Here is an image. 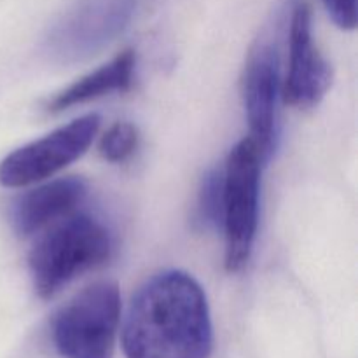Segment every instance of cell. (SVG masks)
I'll return each mask as SVG.
<instances>
[{
    "instance_id": "cell-7",
    "label": "cell",
    "mask_w": 358,
    "mask_h": 358,
    "mask_svg": "<svg viewBox=\"0 0 358 358\" xmlns=\"http://www.w3.org/2000/svg\"><path fill=\"white\" fill-rule=\"evenodd\" d=\"M332 84V69L320 55L311 34V9L299 3L290 21V63L283 86V100L297 108L320 103Z\"/></svg>"
},
{
    "instance_id": "cell-6",
    "label": "cell",
    "mask_w": 358,
    "mask_h": 358,
    "mask_svg": "<svg viewBox=\"0 0 358 358\" xmlns=\"http://www.w3.org/2000/svg\"><path fill=\"white\" fill-rule=\"evenodd\" d=\"M135 6L136 0H79L49 34V51L62 62L94 55L124 30Z\"/></svg>"
},
{
    "instance_id": "cell-11",
    "label": "cell",
    "mask_w": 358,
    "mask_h": 358,
    "mask_svg": "<svg viewBox=\"0 0 358 358\" xmlns=\"http://www.w3.org/2000/svg\"><path fill=\"white\" fill-rule=\"evenodd\" d=\"M224 219V173L212 170L205 175L196 205V222L206 227H219Z\"/></svg>"
},
{
    "instance_id": "cell-1",
    "label": "cell",
    "mask_w": 358,
    "mask_h": 358,
    "mask_svg": "<svg viewBox=\"0 0 358 358\" xmlns=\"http://www.w3.org/2000/svg\"><path fill=\"white\" fill-rule=\"evenodd\" d=\"M212 346L208 301L194 276L168 269L136 290L122 327L126 358H208Z\"/></svg>"
},
{
    "instance_id": "cell-8",
    "label": "cell",
    "mask_w": 358,
    "mask_h": 358,
    "mask_svg": "<svg viewBox=\"0 0 358 358\" xmlns=\"http://www.w3.org/2000/svg\"><path fill=\"white\" fill-rule=\"evenodd\" d=\"M276 96H278V52L273 45L259 44L248 55L243 73V101L250 138L262 161L275 150Z\"/></svg>"
},
{
    "instance_id": "cell-2",
    "label": "cell",
    "mask_w": 358,
    "mask_h": 358,
    "mask_svg": "<svg viewBox=\"0 0 358 358\" xmlns=\"http://www.w3.org/2000/svg\"><path fill=\"white\" fill-rule=\"evenodd\" d=\"M112 238L100 220L72 215L35 241L28 255L34 289L41 299H51L73 278L108 261Z\"/></svg>"
},
{
    "instance_id": "cell-10",
    "label": "cell",
    "mask_w": 358,
    "mask_h": 358,
    "mask_svg": "<svg viewBox=\"0 0 358 358\" xmlns=\"http://www.w3.org/2000/svg\"><path fill=\"white\" fill-rule=\"evenodd\" d=\"M133 70H135V52L131 49H126L110 63L80 77L79 80L59 91L48 103V110L63 112L76 105L96 100L105 94L124 93L131 87Z\"/></svg>"
},
{
    "instance_id": "cell-3",
    "label": "cell",
    "mask_w": 358,
    "mask_h": 358,
    "mask_svg": "<svg viewBox=\"0 0 358 358\" xmlns=\"http://www.w3.org/2000/svg\"><path fill=\"white\" fill-rule=\"evenodd\" d=\"M119 320L117 283H93L56 313L52 343L63 358H112Z\"/></svg>"
},
{
    "instance_id": "cell-13",
    "label": "cell",
    "mask_w": 358,
    "mask_h": 358,
    "mask_svg": "<svg viewBox=\"0 0 358 358\" xmlns=\"http://www.w3.org/2000/svg\"><path fill=\"white\" fill-rule=\"evenodd\" d=\"M324 6L339 28L353 30L357 27V0H324Z\"/></svg>"
},
{
    "instance_id": "cell-12",
    "label": "cell",
    "mask_w": 358,
    "mask_h": 358,
    "mask_svg": "<svg viewBox=\"0 0 358 358\" xmlns=\"http://www.w3.org/2000/svg\"><path fill=\"white\" fill-rule=\"evenodd\" d=\"M138 145V129L129 122H115L100 140V154L108 163H122Z\"/></svg>"
},
{
    "instance_id": "cell-4",
    "label": "cell",
    "mask_w": 358,
    "mask_h": 358,
    "mask_svg": "<svg viewBox=\"0 0 358 358\" xmlns=\"http://www.w3.org/2000/svg\"><path fill=\"white\" fill-rule=\"evenodd\" d=\"M262 156L250 136L241 140L226 163L224 171V231L226 268L241 271L248 264L257 233L259 182Z\"/></svg>"
},
{
    "instance_id": "cell-9",
    "label": "cell",
    "mask_w": 358,
    "mask_h": 358,
    "mask_svg": "<svg viewBox=\"0 0 358 358\" xmlns=\"http://www.w3.org/2000/svg\"><path fill=\"white\" fill-rule=\"evenodd\" d=\"M86 196V184L76 177L59 178L21 196L13 206V226L27 238L69 215Z\"/></svg>"
},
{
    "instance_id": "cell-5",
    "label": "cell",
    "mask_w": 358,
    "mask_h": 358,
    "mask_svg": "<svg viewBox=\"0 0 358 358\" xmlns=\"http://www.w3.org/2000/svg\"><path fill=\"white\" fill-rule=\"evenodd\" d=\"M100 128V115L86 114L49 135L20 147L0 163L3 187L35 184L79 159Z\"/></svg>"
}]
</instances>
